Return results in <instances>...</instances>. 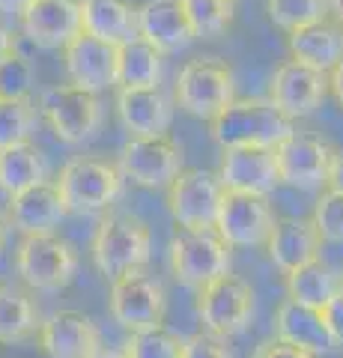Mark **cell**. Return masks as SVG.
Wrapping results in <instances>:
<instances>
[{"label":"cell","mask_w":343,"mask_h":358,"mask_svg":"<svg viewBox=\"0 0 343 358\" xmlns=\"http://www.w3.org/2000/svg\"><path fill=\"white\" fill-rule=\"evenodd\" d=\"M251 358H316V355L298 350V346L284 343V341H278V338H272V341H263L257 350H254Z\"/></svg>","instance_id":"37"},{"label":"cell","mask_w":343,"mask_h":358,"mask_svg":"<svg viewBox=\"0 0 343 358\" xmlns=\"http://www.w3.org/2000/svg\"><path fill=\"white\" fill-rule=\"evenodd\" d=\"M340 278H343V275H340Z\"/></svg>","instance_id":"46"},{"label":"cell","mask_w":343,"mask_h":358,"mask_svg":"<svg viewBox=\"0 0 343 358\" xmlns=\"http://www.w3.org/2000/svg\"><path fill=\"white\" fill-rule=\"evenodd\" d=\"M93 358H129V355H126V350H110V346H102Z\"/></svg>","instance_id":"44"},{"label":"cell","mask_w":343,"mask_h":358,"mask_svg":"<svg viewBox=\"0 0 343 358\" xmlns=\"http://www.w3.org/2000/svg\"><path fill=\"white\" fill-rule=\"evenodd\" d=\"M60 197L69 212L87 215V212L108 209L114 200L123 194V173L117 164L93 155H78L66 162L57 176Z\"/></svg>","instance_id":"5"},{"label":"cell","mask_w":343,"mask_h":358,"mask_svg":"<svg viewBox=\"0 0 343 358\" xmlns=\"http://www.w3.org/2000/svg\"><path fill=\"white\" fill-rule=\"evenodd\" d=\"M323 317H326V322H328V331L335 334L337 346H343V289L323 308Z\"/></svg>","instance_id":"38"},{"label":"cell","mask_w":343,"mask_h":358,"mask_svg":"<svg viewBox=\"0 0 343 358\" xmlns=\"http://www.w3.org/2000/svg\"><path fill=\"white\" fill-rule=\"evenodd\" d=\"M328 192H340L343 194V150L335 152V159H331V171H328Z\"/></svg>","instance_id":"39"},{"label":"cell","mask_w":343,"mask_h":358,"mask_svg":"<svg viewBox=\"0 0 343 358\" xmlns=\"http://www.w3.org/2000/svg\"><path fill=\"white\" fill-rule=\"evenodd\" d=\"M286 51L290 60L311 66V69L328 75L343 60V24L331 15L286 33Z\"/></svg>","instance_id":"23"},{"label":"cell","mask_w":343,"mask_h":358,"mask_svg":"<svg viewBox=\"0 0 343 358\" xmlns=\"http://www.w3.org/2000/svg\"><path fill=\"white\" fill-rule=\"evenodd\" d=\"M117 167L123 179L140 188H168L185 171V150L170 134L129 138L119 150Z\"/></svg>","instance_id":"9"},{"label":"cell","mask_w":343,"mask_h":358,"mask_svg":"<svg viewBox=\"0 0 343 358\" xmlns=\"http://www.w3.org/2000/svg\"><path fill=\"white\" fill-rule=\"evenodd\" d=\"M33 84H36L33 63L18 48L9 54V57L0 60V99H18V102H30Z\"/></svg>","instance_id":"34"},{"label":"cell","mask_w":343,"mask_h":358,"mask_svg":"<svg viewBox=\"0 0 343 358\" xmlns=\"http://www.w3.org/2000/svg\"><path fill=\"white\" fill-rule=\"evenodd\" d=\"M21 30L36 48H66L81 33V0H33L21 15Z\"/></svg>","instance_id":"18"},{"label":"cell","mask_w":343,"mask_h":358,"mask_svg":"<svg viewBox=\"0 0 343 358\" xmlns=\"http://www.w3.org/2000/svg\"><path fill=\"white\" fill-rule=\"evenodd\" d=\"M335 147L328 141L316 138L311 131H293L275 147V162H278L281 185L298 188V192H316V188L328 185L331 159H335Z\"/></svg>","instance_id":"12"},{"label":"cell","mask_w":343,"mask_h":358,"mask_svg":"<svg viewBox=\"0 0 343 358\" xmlns=\"http://www.w3.org/2000/svg\"><path fill=\"white\" fill-rule=\"evenodd\" d=\"M275 221L278 218H275L269 197L227 192L221 200L215 230L230 248H260L269 242Z\"/></svg>","instance_id":"13"},{"label":"cell","mask_w":343,"mask_h":358,"mask_svg":"<svg viewBox=\"0 0 343 358\" xmlns=\"http://www.w3.org/2000/svg\"><path fill=\"white\" fill-rule=\"evenodd\" d=\"M286 299L298 301V305L323 310L331 299L343 289V278L331 268L326 260H314L307 266H298L293 272L284 275Z\"/></svg>","instance_id":"27"},{"label":"cell","mask_w":343,"mask_h":358,"mask_svg":"<svg viewBox=\"0 0 343 358\" xmlns=\"http://www.w3.org/2000/svg\"><path fill=\"white\" fill-rule=\"evenodd\" d=\"M328 15L343 24V0H328Z\"/></svg>","instance_id":"43"},{"label":"cell","mask_w":343,"mask_h":358,"mask_svg":"<svg viewBox=\"0 0 343 358\" xmlns=\"http://www.w3.org/2000/svg\"><path fill=\"white\" fill-rule=\"evenodd\" d=\"M33 0H0V13H6V15H24L27 9H30Z\"/></svg>","instance_id":"41"},{"label":"cell","mask_w":343,"mask_h":358,"mask_svg":"<svg viewBox=\"0 0 343 358\" xmlns=\"http://www.w3.org/2000/svg\"><path fill=\"white\" fill-rule=\"evenodd\" d=\"M173 99L185 114L212 122L236 99L233 69L218 57L188 60L173 84Z\"/></svg>","instance_id":"4"},{"label":"cell","mask_w":343,"mask_h":358,"mask_svg":"<svg viewBox=\"0 0 343 358\" xmlns=\"http://www.w3.org/2000/svg\"><path fill=\"white\" fill-rule=\"evenodd\" d=\"M319 248H323V239L311 218H278L265 242V254L284 275L319 260Z\"/></svg>","instance_id":"24"},{"label":"cell","mask_w":343,"mask_h":358,"mask_svg":"<svg viewBox=\"0 0 343 358\" xmlns=\"http://www.w3.org/2000/svg\"><path fill=\"white\" fill-rule=\"evenodd\" d=\"M328 93L337 99V105L343 108V60L328 72Z\"/></svg>","instance_id":"40"},{"label":"cell","mask_w":343,"mask_h":358,"mask_svg":"<svg viewBox=\"0 0 343 358\" xmlns=\"http://www.w3.org/2000/svg\"><path fill=\"white\" fill-rule=\"evenodd\" d=\"M194 310L203 331H212L218 338H233L251 326L254 317V289L239 275H221L212 284L197 289Z\"/></svg>","instance_id":"8"},{"label":"cell","mask_w":343,"mask_h":358,"mask_svg":"<svg viewBox=\"0 0 343 358\" xmlns=\"http://www.w3.org/2000/svg\"><path fill=\"white\" fill-rule=\"evenodd\" d=\"M36 346L45 358H93L102 350V334L87 313L66 308L42 320Z\"/></svg>","instance_id":"15"},{"label":"cell","mask_w":343,"mask_h":358,"mask_svg":"<svg viewBox=\"0 0 343 358\" xmlns=\"http://www.w3.org/2000/svg\"><path fill=\"white\" fill-rule=\"evenodd\" d=\"M78 251L57 233L21 236L15 248V275L30 293H60L78 278Z\"/></svg>","instance_id":"3"},{"label":"cell","mask_w":343,"mask_h":358,"mask_svg":"<svg viewBox=\"0 0 343 358\" xmlns=\"http://www.w3.org/2000/svg\"><path fill=\"white\" fill-rule=\"evenodd\" d=\"M194 36H218L233 24L236 0H180Z\"/></svg>","instance_id":"30"},{"label":"cell","mask_w":343,"mask_h":358,"mask_svg":"<svg viewBox=\"0 0 343 358\" xmlns=\"http://www.w3.org/2000/svg\"><path fill=\"white\" fill-rule=\"evenodd\" d=\"M212 141L221 150L265 147L275 150L284 138L295 131V122L281 114L269 99H233L209 122Z\"/></svg>","instance_id":"1"},{"label":"cell","mask_w":343,"mask_h":358,"mask_svg":"<svg viewBox=\"0 0 343 358\" xmlns=\"http://www.w3.org/2000/svg\"><path fill=\"white\" fill-rule=\"evenodd\" d=\"M168 254L173 278L191 289H203L215 278L230 272V245L218 236V230L176 227Z\"/></svg>","instance_id":"6"},{"label":"cell","mask_w":343,"mask_h":358,"mask_svg":"<svg viewBox=\"0 0 343 358\" xmlns=\"http://www.w3.org/2000/svg\"><path fill=\"white\" fill-rule=\"evenodd\" d=\"M69 215L57 182H42L33 185L27 192L9 197L6 221L9 227H15L21 236H42V233H54L60 227V221Z\"/></svg>","instance_id":"20"},{"label":"cell","mask_w":343,"mask_h":358,"mask_svg":"<svg viewBox=\"0 0 343 358\" xmlns=\"http://www.w3.org/2000/svg\"><path fill=\"white\" fill-rule=\"evenodd\" d=\"M182 346L185 338H180L168 326H159V329L135 331L123 350L129 358H182Z\"/></svg>","instance_id":"32"},{"label":"cell","mask_w":343,"mask_h":358,"mask_svg":"<svg viewBox=\"0 0 343 358\" xmlns=\"http://www.w3.org/2000/svg\"><path fill=\"white\" fill-rule=\"evenodd\" d=\"M117 117L131 138L168 134L173 102L161 87H117Z\"/></svg>","instance_id":"19"},{"label":"cell","mask_w":343,"mask_h":358,"mask_svg":"<svg viewBox=\"0 0 343 358\" xmlns=\"http://www.w3.org/2000/svg\"><path fill=\"white\" fill-rule=\"evenodd\" d=\"M117 60H119V45L102 42L96 36L78 33L69 45L63 48V69L69 84L102 93L108 87H117Z\"/></svg>","instance_id":"16"},{"label":"cell","mask_w":343,"mask_h":358,"mask_svg":"<svg viewBox=\"0 0 343 358\" xmlns=\"http://www.w3.org/2000/svg\"><path fill=\"white\" fill-rule=\"evenodd\" d=\"M161 57L164 54L140 36L123 42L117 60V87H159Z\"/></svg>","instance_id":"29"},{"label":"cell","mask_w":343,"mask_h":358,"mask_svg":"<svg viewBox=\"0 0 343 358\" xmlns=\"http://www.w3.org/2000/svg\"><path fill=\"white\" fill-rule=\"evenodd\" d=\"M275 338L290 346H298V350L311 355H326L331 350H337V341L328 331L323 310L298 305L293 299H284L275 308Z\"/></svg>","instance_id":"21"},{"label":"cell","mask_w":343,"mask_h":358,"mask_svg":"<svg viewBox=\"0 0 343 358\" xmlns=\"http://www.w3.org/2000/svg\"><path fill=\"white\" fill-rule=\"evenodd\" d=\"M311 221L323 242H343V194L326 188V192L316 197Z\"/></svg>","instance_id":"35"},{"label":"cell","mask_w":343,"mask_h":358,"mask_svg":"<svg viewBox=\"0 0 343 358\" xmlns=\"http://www.w3.org/2000/svg\"><path fill=\"white\" fill-rule=\"evenodd\" d=\"M6 230H9V221L0 215V251H3V245H6Z\"/></svg>","instance_id":"45"},{"label":"cell","mask_w":343,"mask_h":358,"mask_svg":"<svg viewBox=\"0 0 343 358\" xmlns=\"http://www.w3.org/2000/svg\"><path fill=\"white\" fill-rule=\"evenodd\" d=\"M138 36L161 54L182 51L197 39L180 0H143L138 6Z\"/></svg>","instance_id":"22"},{"label":"cell","mask_w":343,"mask_h":358,"mask_svg":"<svg viewBox=\"0 0 343 358\" xmlns=\"http://www.w3.org/2000/svg\"><path fill=\"white\" fill-rule=\"evenodd\" d=\"M39 114L45 126L54 131V138L78 147V143L90 141L102 126V105L98 96L90 90H81L75 84H57L48 87L39 99Z\"/></svg>","instance_id":"7"},{"label":"cell","mask_w":343,"mask_h":358,"mask_svg":"<svg viewBox=\"0 0 343 358\" xmlns=\"http://www.w3.org/2000/svg\"><path fill=\"white\" fill-rule=\"evenodd\" d=\"M45 182V159L36 143H15V147L0 150V188L15 197L33 185Z\"/></svg>","instance_id":"28"},{"label":"cell","mask_w":343,"mask_h":358,"mask_svg":"<svg viewBox=\"0 0 343 358\" xmlns=\"http://www.w3.org/2000/svg\"><path fill=\"white\" fill-rule=\"evenodd\" d=\"M108 308L110 317L131 334L159 329L164 326V313H168V293L159 278L138 268V272H126L110 281Z\"/></svg>","instance_id":"10"},{"label":"cell","mask_w":343,"mask_h":358,"mask_svg":"<svg viewBox=\"0 0 343 358\" xmlns=\"http://www.w3.org/2000/svg\"><path fill=\"white\" fill-rule=\"evenodd\" d=\"M269 21L284 33H293L305 24L328 15V0H265Z\"/></svg>","instance_id":"31"},{"label":"cell","mask_w":343,"mask_h":358,"mask_svg":"<svg viewBox=\"0 0 343 358\" xmlns=\"http://www.w3.org/2000/svg\"><path fill=\"white\" fill-rule=\"evenodd\" d=\"M90 254L98 275L114 281L126 272H138L152 260V230L138 215L114 212L98 221Z\"/></svg>","instance_id":"2"},{"label":"cell","mask_w":343,"mask_h":358,"mask_svg":"<svg viewBox=\"0 0 343 358\" xmlns=\"http://www.w3.org/2000/svg\"><path fill=\"white\" fill-rule=\"evenodd\" d=\"M218 179L224 185V192L269 197L281 185L275 150H265V147L224 150L221 164H218Z\"/></svg>","instance_id":"17"},{"label":"cell","mask_w":343,"mask_h":358,"mask_svg":"<svg viewBox=\"0 0 343 358\" xmlns=\"http://www.w3.org/2000/svg\"><path fill=\"white\" fill-rule=\"evenodd\" d=\"M182 358H233L227 338H218L212 331H194L185 338Z\"/></svg>","instance_id":"36"},{"label":"cell","mask_w":343,"mask_h":358,"mask_svg":"<svg viewBox=\"0 0 343 358\" xmlns=\"http://www.w3.org/2000/svg\"><path fill=\"white\" fill-rule=\"evenodd\" d=\"M15 51V33L9 30L6 24H0V60L9 57Z\"/></svg>","instance_id":"42"},{"label":"cell","mask_w":343,"mask_h":358,"mask_svg":"<svg viewBox=\"0 0 343 358\" xmlns=\"http://www.w3.org/2000/svg\"><path fill=\"white\" fill-rule=\"evenodd\" d=\"M224 194L227 192L218 179V171L185 167V171L168 185V212L176 221V227L215 230Z\"/></svg>","instance_id":"11"},{"label":"cell","mask_w":343,"mask_h":358,"mask_svg":"<svg viewBox=\"0 0 343 358\" xmlns=\"http://www.w3.org/2000/svg\"><path fill=\"white\" fill-rule=\"evenodd\" d=\"M39 310L30 289L15 281H0V343H24L39 331Z\"/></svg>","instance_id":"26"},{"label":"cell","mask_w":343,"mask_h":358,"mask_svg":"<svg viewBox=\"0 0 343 358\" xmlns=\"http://www.w3.org/2000/svg\"><path fill=\"white\" fill-rule=\"evenodd\" d=\"M33 129H36V110L30 102L0 99V150L27 143Z\"/></svg>","instance_id":"33"},{"label":"cell","mask_w":343,"mask_h":358,"mask_svg":"<svg viewBox=\"0 0 343 358\" xmlns=\"http://www.w3.org/2000/svg\"><path fill=\"white\" fill-rule=\"evenodd\" d=\"M326 96H328V75L295 60H284L272 75L269 96L265 99L295 122V120L311 117L323 105Z\"/></svg>","instance_id":"14"},{"label":"cell","mask_w":343,"mask_h":358,"mask_svg":"<svg viewBox=\"0 0 343 358\" xmlns=\"http://www.w3.org/2000/svg\"><path fill=\"white\" fill-rule=\"evenodd\" d=\"M81 33L123 45L138 36V6L131 0H81Z\"/></svg>","instance_id":"25"}]
</instances>
